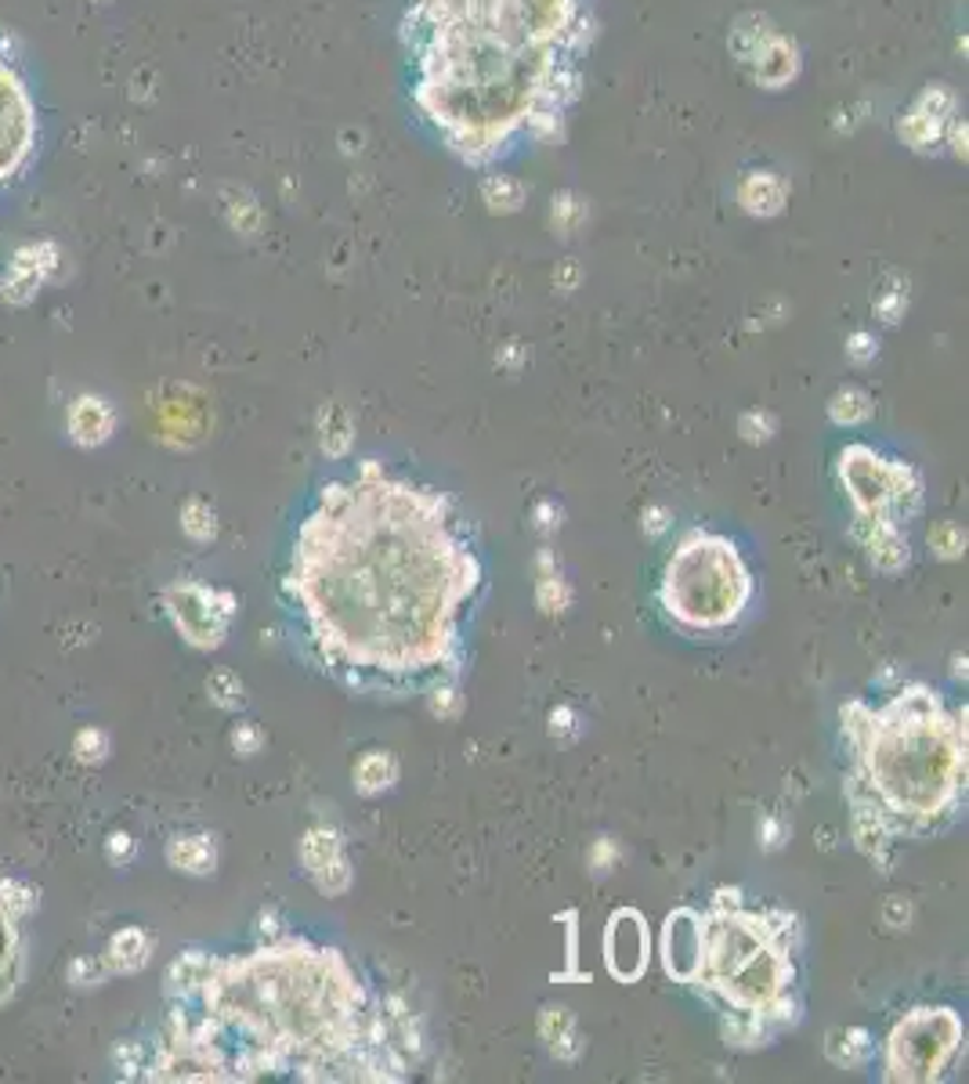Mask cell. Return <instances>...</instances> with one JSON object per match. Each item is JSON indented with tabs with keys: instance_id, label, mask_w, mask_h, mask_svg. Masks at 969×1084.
<instances>
[{
	"instance_id": "cell-22",
	"label": "cell",
	"mask_w": 969,
	"mask_h": 1084,
	"mask_svg": "<svg viewBox=\"0 0 969 1084\" xmlns=\"http://www.w3.org/2000/svg\"><path fill=\"white\" fill-rule=\"evenodd\" d=\"M210 969H214V954H207V951H185L174 958L167 976H164L167 1002H192L207 983Z\"/></svg>"
},
{
	"instance_id": "cell-48",
	"label": "cell",
	"mask_w": 969,
	"mask_h": 1084,
	"mask_svg": "<svg viewBox=\"0 0 969 1084\" xmlns=\"http://www.w3.org/2000/svg\"><path fill=\"white\" fill-rule=\"evenodd\" d=\"M532 517H536V528L539 532H554L557 525H561V506L550 503V500H543V503H536V510H532Z\"/></svg>"
},
{
	"instance_id": "cell-26",
	"label": "cell",
	"mask_w": 969,
	"mask_h": 1084,
	"mask_svg": "<svg viewBox=\"0 0 969 1084\" xmlns=\"http://www.w3.org/2000/svg\"><path fill=\"white\" fill-rule=\"evenodd\" d=\"M825 1055L843 1070L865 1066L872 1059V1038L861 1027H847V1030H828L825 1038Z\"/></svg>"
},
{
	"instance_id": "cell-37",
	"label": "cell",
	"mask_w": 969,
	"mask_h": 1084,
	"mask_svg": "<svg viewBox=\"0 0 969 1084\" xmlns=\"http://www.w3.org/2000/svg\"><path fill=\"white\" fill-rule=\"evenodd\" d=\"M459 705H464V697H459V680L456 677H445V680H434L431 683V694H427V708L438 719H453L459 713Z\"/></svg>"
},
{
	"instance_id": "cell-15",
	"label": "cell",
	"mask_w": 969,
	"mask_h": 1084,
	"mask_svg": "<svg viewBox=\"0 0 969 1084\" xmlns=\"http://www.w3.org/2000/svg\"><path fill=\"white\" fill-rule=\"evenodd\" d=\"M666 976L677 983H691L702 962V912L694 907H677L662 921V940H658Z\"/></svg>"
},
{
	"instance_id": "cell-45",
	"label": "cell",
	"mask_w": 969,
	"mask_h": 1084,
	"mask_svg": "<svg viewBox=\"0 0 969 1084\" xmlns=\"http://www.w3.org/2000/svg\"><path fill=\"white\" fill-rule=\"evenodd\" d=\"M879 355V340L868 329H857L850 333V340H847V358L854 361V366H868V361H876Z\"/></svg>"
},
{
	"instance_id": "cell-50",
	"label": "cell",
	"mask_w": 969,
	"mask_h": 1084,
	"mask_svg": "<svg viewBox=\"0 0 969 1084\" xmlns=\"http://www.w3.org/2000/svg\"><path fill=\"white\" fill-rule=\"evenodd\" d=\"M641 525H644V532H648V535H662L669 528V510L666 506H648L641 514Z\"/></svg>"
},
{
	"instance_id": "cell-11",
	"label": "cell",
	"mask_w": 969,
	"mask_h": 1084,
	"mask_svg": "<svg viewBox=\"0 0 969 1084\" xmlns=\"http://www.w3.org/2000/svg\"><path fill=\"white\" fill-rule=\"evenodd\" d=\"M36 912V890L19 879H0V1008L26 980V940L22 921Z\"/></svg>"
},
{
	"instance_id": "cell-23",
	"label": "cell",
	"mask_w": 969,
	"mask_h": 1084,
	"mask_svg": "<svg viewBox=\"0 0 969 1084\" xmlns=\"http://www.w3.org/2000/svg\"><path fill=\"white\" fill-rule=\"evenodd\" d=\"M167 864L181 875H210L218 868V842L210 835H174L167 842Z\"/></svg>"
},
{
	"instance_id": "cell-32",
	"label": "cell",
	"mask_w": 969,
	"mask_h": 1084,
	"mask_svg": "<svg viewBox=\"0 0 969 1084\" xmlns=\"http://www.w3.org/2000/svg\"><path fill=\"white\" fill-rule=\"evenodd\" d=\"M868 416H872V398H868L865 391L843 388V391L832 394L828 420L836 423V427H857V423H865Z\"/></svg>"
},
{
	"instance_id": "cell-10",
	"label": "cell",
	"mask_w": 969,
	"mask_h": 1084,
	"mask_svg": "<svg viewBox=\"0 0 969 1084\" xmlns=\"http://www.w3.org/2000/svg\"><path fill=\"white\" fill-rule=\"evenodd\" d=\"M235 596L229 590H214L203 582H174L164 590V612L170 626L181 633V640L189 647H221L229 637V626L235 618Z\"/></svg>"
},
{
	"instance_id": "cell-40",
	"label": "cell",
	"mask_w": 969,
	"mask_h": 1084,
	"mask_svg": "<svg viewBox=\"0 0 969 1084\" xmlns=\"http://www.w3.org/2000/svg\"><path fill=\"white\" fill-rule=\"evenodd\" d=\"M904 308H909V286L901 282H890L883 293L876 297V315L887 322V326H898Z\"/></svg>"
},
{
	"instance_id": "cell-49",
	"label": "cell",
	"mask_w": 969,
	"mask_h": 1084,
	"mask_svg": "<svg viewBox=\"0 0 969 1084\" xmlns=\"http://www.w3.org/2000/svg\"><path fill=\"white\" fill-rule=\"evenodd\" d=\"M909 915H912L909 901H904V896H890V901H887V907H883V918H887V926L901 929L904 921H909Z\"/></svg>"
},
{
	"instance_id": "cell-29",
	"label": "cell",
	"mask_w": 969,
	"mask_h": 1084,
	"mask_svg": "<svg viewBox=\"0 0 969 1084\" xmlns=\"http://www.w3.org/2000/svg\"><path fill=\"white\" fill-rule=\"evenodd\" d=\"M352 438H355L352 416H347L341 405H326V409H322V413H319L322 452L333 456V459H341V456H347V448H352Z\"/></svg>"
},
{
	"instance_id": "cell-28",
	"label": "cell",
	"mask_w": 969,
	"mask_h": 1084,
	"mask_svg": "<svg viewBox=\"0 0 969 1084\" xmlns=\"http://www.w3.org/2000/svg\"><path fill=\"white\" fill-rule=\"evenodd\" d=\"M525 185L511 174H484L481 178V199L489 206V214H517L525 206Z\"/></svg>"
},
{
	"instance_id": "cell-43",
	"label": "cell",
	"mask_w": 969,
	"mask_h": 1084,
	"mask_svg": "<svg viewBox=\"0 0 969 1084\" xmlns=\"http://www.w3.org/2000/svg\"><path fill=\"white\" fill-rule=\"evenodd\" d=\"M134 857H138V842H134V835L127 831H113L105 839V861L109 864H116V868H127Z\"/></svg>"
},
{
	"instance_id": "cell-5",
	"label": "cell",
	"mask_w": 969,
	"mask_h": 1084,
	"mask_svg": "<svg viewBox=\"0 0 969 1084\" xmlns=\"http://www.w3.org/2000/svg\"><path fill=\"white\" fill-rule=\"evenodd\" d=\"M803 926L792 912H749L742 890L720 886L702 912V962L691 987L716 1008L731 1049H760L803 1019Z\"/></svg>"
},
{
	"instance_id": "cell-14",
	"label": "cell",
	"mask_w": 969,
	"mask_h": 1084,
	"mask_svg": "<svg viewBox=\"0 0 969 1084\" xmlns=\"http://www.w3.org/2000/svg\"><path fill=\"white\" fill-rule=\"evenodd\" d=\"M651 958V932L637 907H619L604 929V965L619 983H637Z\"/></svg>"
},
{
	"instance_id": "cell-39",
	"label": "cell",
	"mask_w": 969,
	"mask_h": 1084,
	"mask_svg": "<svg viewBox=\"0 0 969 1084\" xmlns=\"http://www.w3.org/2000/svg\"><path fill=\"white\" fill-rule=\"evenodd\" d=\"M225 217H229V224H232L235 232L254 235V232H257V224H260V206H257L246 192H240V195H235L232 203L225 206Z\"/></svg>"
},
{
	"instance_id": "cell-52",
	"label": "cell",
	"mask_w": 969,
	"mask_h": 1084,
	"mask_svg": "<svg viewBox=\"0 0 969 1084\" xmlns=\"http://www.w3.org/2000/svg\"><path fill=\"white\" fill-rule=\"evenodd\" d=\"M503 366H517L521 361V344H506V351H503Z\"/></svg>"
},
{
	"instance_id": "cell-51",
	"label": "cell",
	"mask_w": 969,
	"mask_h": 1084,
	"mask_svg": "<svg viewBox=\"0 0 969 1084\" xmlns=\"http://www.w3.org/2000/svg\"><path fill=\"white\" fill-rule=\"evenodd\" d=\"M257 932H260V937H271V940H276L279 937V915L276 912H265V915H260V926H257Z\"/></svg>"
},
{
	"instance_id": "cell-6",
	"label": "cell",
	"mask_w": 969,
	"mask_h": 1084,
	"mask_svg": "<svg viewBox=\"0 0 969 1084\" xmlns=\"http://www.w3.org/2000/svg\"><path fill=\"white\" fill-rule=\"evenodd\" d=\"M753 601V575L727 535L691 528L658 582L662 615L684 633H724L738 626Z\"/></svg>"
},
{
	"instance_id": "cell-1",
	"label": "cell",
	"mask_w": 969,
	"mask_h": 1084,
	"mask_svg": "<svg viewBox=\"0 0 969 1084\" xmlns=\"http://www.w3.org/2000/svg\"><path fill=\"white\" fill-rule=\"evenodd\" d=\"M481 585L470 525L449 495L377 459L319 492L282 579L312 662L347 691L383 697L459 680Z\"/></svg>"
},
{
	"instance_id": "cell-24",
	"label": "cell",
	"mask_w": 969,
	"mask_h": 1084,
	"mask_svg": "<svg viewBox=\"0 0 969 1084\" xmlns=\"http://www.w3.org/2000/svg\"><path fill=\"white\" fill-rule=\"evenodd\" d=\"M539 1033H543L546 1049H550L557 1059H565V1063H571V1059H579L582 1041H579L576 1019H571L568 1008H561V1005H546V1008H543V1016H539Z\"/></svg>"
},
{
	"instance_id": "cell-16",
	"label": "cell",
	"mask_w": 969,
	"mask_h": 1084,
	"mask_svg": "<svg viewBox=\"0 0 969 1084\" xmlns=\"http://www.w3.org/2000/svg\"><path fill=\"white\" fill-rule=\"evenodd\" d=\"M301 861H304L308 879H312L326 896H341L347 886H352V861H347L337 828H326V825L308 828L304 842H301Z\"/></svg>"
},
{
	"instance_id": "cell-34",
	"label": "cell",
	"mask_w": 969,
	"mask_h": 1084,
	"mask_svg": "<svg viewBox=\"0 0 969 1084\" xmlns=\"http://www.w3.org/2000/svg\"><path fill=\"white\" fill-rule=\"evenodd\" d=\"M181 532L189 535L192 543H210L218 535V514L214 506L203 500H189L181 506Z\"/></svg>"
},
{
	"instance_id": "cell-21",
	"label": "cell",
	"mask_w": 969,
	"mask_h": 1084,
	"mask_svg": "<svg viewBox=\"0 0 969 1084\" xmlns=\"http://www.w3.org/2000/svg\"><path fill=\"white\" fill-rule=\"evenodd\" d=\"M148 954H153V940H148V932L138 929V926H123V929L113 932V937H109L102 958H105L109 973L134 976L148 965Z\"/></svg>"
},
{
	"instance_id": "cell-41",
	"label": "cell",
	"mask_w": 969,
	"mask_h": 1084,
	"mask_svg": "<svg viewBox=\"0 0 969 1084\" xmlns=\"http://www.w3.org/2000/svg\"><path fill=\"white\" fill-rule=\"evenodd\" d=\"M738 431H742V438H745V442L764 445V442L775 438L778 420L770 416V413H745V416L738 420Z\"/></svg>"
},
{
	"instance_id": "cell-38",
	"label": "cell",
	"mask_w": 969,
	"mask_h": 1084,
	"mask_svg": "<svg viewBox=\"0 0 969 1084\" xmlns=\"http://www.w3.org/2000/svg\"><path fill=\"white\" fill-rule=\"evenodd\" d=\"M109 976V965H105V958H94V954H80V958H73L69 969H66V980L73 983V987H98V983H105Z\"/></svg>"
},
{
	"instance_id": "cell-7",
	"label": "cell",
	"mask_w": 969,
	"mask_h": 1084,
	"mask_svg": "<svg viewBox=\"0 0 969 1084\" xmlns=\"http://www.w3.org/2000/svg\"><path fill=\"white\" fill-rule=\"evenodd\" d=\"M962 1019L955 1008H915L887 1038V1081H937L962 1049Z\"/></svg>"
},
{
	"instance_id": "cell-44",
	"label": "cell",
	"mask_w": 969,
	"mask_h": 1084,
	"mask_svg": "<svg viewBox=\"0 0 969 1084\" xmlns=\"http://www.w3.org/2000/svg\"><path fill=\"white\" fill-rule=\"evenodd\" d=\"M260 745H265V734H260L257 723H235V727H232V749H235V756L250 759V756L260 752Z\"/></svg>"
},
{
	"instance_id": "cell-9",
	"label": "cell",
	"mask_w": 969,
	"mask_h": 1084,
	"mask_svg": "<svg viewBox=\"0 0 969 1084\" xmlns=\"http://www.w3.org/2000/svg\"><path fill=\"white\" fill-rule=\"evenodd\" d=\"M41 148V112L26 77L0 55V189L19 181Z\"/></svg>"
},
{
	"instance_id": "cell-53",
	"label": "cell",
	"mask_w": 969,
	"mask_h": 1084,
	"mask_svg": "<svg viewBox=\"0 0 969 1084\" xmlns=\"http://www.w3.org/2000/svg\"><path fill=\"white\" fill-rule=\"evenodd\" d=\"M955 677H966V658H955Z\"/></svg>"
},
{
	"instance_id": "cell-3",
	"label": "cell",
	"mask_w": 969,
	"mask_h": 1084,
	"mask_svg": "<svg viewBox=\"0 0 969 1084\" xmlns=\"http://www.w3.org/2000/svg\"><path fill=\"white\" fill-rule=\"evenodd\" d=\"M593 36L590 0H409V94L445 153L489 170L521 138H561Z\"/></svg>"
},
{
	"instance_id": "cell-33",
	"label": "cell",
	"mask_w": 969,
	"mask_h": 1084,
	"mask_svg": "<svg viewBox=\"0 0 969 1084\" xmlns=\"http://www.w3.org/2000/svg\"><path fill=\"white\" fill-rule=\"evenodd\" d=\"M148 1066H153V1052L145 1041H120L113 1049V1070L127 1081H148Z\"/></svg>"
},
{
	"instance_id": "cell-20",
	"label": "cell",
	"mask_w": 969,
	"mask_h": 1084,
	"mask_svg": "<svg viewBox=\"0 0 969 1084\" xmlns=\"http://www.w3.org/2000/svg\"><path fill=\"white\" fill-rule=\"evenodd\" d=\"M854 532H857V539L865 543V550H868V557H872L876 568L901 571L912 560L909 539H904L901 528L893 525V521H857Z\"/></svg>"
},
{
	"instance_id": "cell-18",
	"label": "cell",
	"mask_w": 969,
	"mask_h": 1084,
	"mask_svg": "<svg viewBox=\"0 0 969 1084\" xmlns=\"http://www.w3.org/2000/svg\"><path fill=\"white\" fill-rule=\"evenodd\" d=\"M69 442L80 448H98L113 438L116 431V409L98 394H77L66 413Z\"/></svg>"
},
{
	"instance_id": "cell-46",
	"label": "cell",
	"mask_w": 969,
	"mask_h": 1084,
	"mask_svg": "<svg viewBox=\"0 0 969 1084\" xmlns=\"http://www.w3.org/2000/svg\"><path fill=\"white\" fill-rule=\"evenodd\" d=\"M550 734H554V738H561V741L576 738V734H579V716L571 713L568 705L554 708V713H550Z\"/></svg>"
},
{
	"instance_id": "cell-30",
	"label": "cell",
	"mask_w": 969,
	"mask_h": 1084,
	"mask_svg": "<svg viewBox=\"0 0 969 1084\" xmlns=\"http://www.w3.org/2000/svg\"><path fill=\"white\" fill-rule=\"evenodd\" d=\"M536 601L546 615H561L565 607L571 604V590L565 585V579L557 575L554 568V554L550 550H539V585H536Z\"/></svg>"
},
{
	"instance_id": "cell-13",
	"label": "cell",
	"mask_w": 969,
	"mask_h": 1084,
	"mask_svg": "<svg viewBox=\"0 0 969 1084\" xmlns=\"http://www.w3.org/2000/svg\"><path fill=\"white\" fill-rule=\"evenodd\" d=\"M955 116H959V98H955L951 87L929 83L918 91V98L898 120V138L909 145L912 153H923V156L940 153L944 134H948V123Z\"/></svg>"
},
{
	"instance_id": "cell-35",
	"label": "cell",
	"mask_w": 969,
	"mask_h": 1084,
	"mask_svg": "<svg viewBox=\"0 0 969 1084\" xmlns=\"http://www.w3.org/2000/svg\"><path fill=\"white\" fill-rule=\"evenodd\" d=\"M207 694H210V702H214L221 713H235L243 702H246V694H243V680L235 677L232 669H218V672H210V680H207Z\"/></svg>"
},
{
	"instance_id": "cell-42",
	"label": "cell",
	"mask_w": 969,
	"mask_h": 1084,
	"mask_svg": "<svg viewBox=\"0 0 969 1084\" xmlns=\"http://www.w3.org/2000/svg\"><path fill=\"white\" fill-rule=\"evenodd\" d=\"M929 546H934L940 557H959L966 550V532L959 525H940L929 532Z\"/></svg>"
},
{
	"instance_id": "cell-54",
	"label": "cell",
	"mask_w": 969,
	"mask_h": 1084,
	"mask_svg": "<svg viewBox=\"0 0 969 1084\" xmlns=\"http://www.w3.org/2000/svg\"><path fill=\"white\" fill-rule=\"evenodd\" d=\"M94 4H105V0H94Z\"/></svg>"
},
{
	"instance_id": "cell-12",
	"label": "cell",
	"mask_w": 969,
	"mask_h": 1084,
	"mask_svg": "<svg viewBox=\"0 0 969 1084\" xmlns=\"http://www.w3.org/2000/svg\"><path fill=\"white\" fill-rule=\"evenodd\" d=\"M62 271V246L55 239H30L15 246L8 268L0 276V297L11 308H30L41 290Z\"/></svg>"
},
{
	"instance_id": "cell-27",
	"label": "cell",
	"mask_w": 969,
	"mask_h": 1084,
	"mask_svg": "<svg viewBox=\"0 0 969 1084\" xmlns=\"http://www.w3.org/2000/svg\"><path fill=\"white\" fill-rule=\"evenodd\" d=\"M394 781H399V763H394V759H391L388 752L369 749V752L355 763V789L363 792V795H380V792H388Z\"/></svg>"
},
{
	"instance_id": "cell-8",
	"label": "cell",
	"mask_w": 969,
	"mask_h": 1084,
	"mask_svg": "<svg viewBox=\"0 0 969 1084\" xmlns=\"http://www.w3.org/2000/svg\"><path fill=\"white\" fill-rule=\"evenodd\" d=\"M843 484L850 492V503L857 510V521H893L912 517L923 495H918V478L904 463L876 456L868 445H850L839 456Z\"/></svg>"
},
{
	"instance_id": "cell-31",
	"label": "cell",
	"mask_w": 969,
	"mask_h": 1084,
	"mask_svg": "<svg viewBox=\"0 0 969 1084\" xmlns=\"http://www.w3.org/2000/svg\"><path fill=\"white\" fill-rule=\"evenodd\" d=\"M587 214H590L587 199H582L579 192H571V189L557 192L550 199V228H554V235H561V239H571V235L582 228Z\"/></svg>"
},
{
	"instance_id": "cell-2",
	"label": "cell",
	"mask_w": 969,
	"mask_h": 1084,
	"mask_svg": "<svg viewBox=\"0 0 969 1084\" xmlns=\"http://www.w3.org/2000/svg\"><path fill=\"white\" fill-rule=\"evenodd\" d=\"M192 1002L174 1005L148 1081H399L383 1008L333 947L279 937L250 954L214 958Z\"/></svg>"
},
{
	"instance_id": "cell-17",
	"label": "cell",
	"mask_w": 969,
	"mask_h": 1084,
	"mask_svg": "<svg viewBox=\"0 0 969 1084\" xmlns=\"http://www.w3.org/2000/svg\"><path fill=\"white\" fill-rule=\"evenodd\" d=\"M745 69H749L753 83L764 87V91H786L789 83L800 80V72H803V52H800V44L792 41V36L775 33L760 47V52L753 55V62Z\"/></svg>"
},
{
	"instance_id": "cell-36",
	"label": "cell",
	"mask_w": 969,
	"mask_h": 1084,
	"mask_svg": "<svg viewBox=\"0 0 969 1084\" xmlns=\"http://www.w3.org/2000/svg\"><path fill=\"white\" fill-rule=\"evenodd\" d=\"M109 749H113V741H109V734L102 727H80L73 734V756H77V763H83V767L105 763Z\"/></svg>"
},
{
	"instance_id": "cell-4",
	"label": "cell",
	"mask_w": 969,
	"mask_h": 1084,
	"mask_svg": "<svg viewBox=\"0 0 969 1084\" xmlns=\"http://www.w3.org/2000/svg\"><path fill=\"white\" fill-rule=\"evenodd\" d=\"M850 741L847 800L857 850L887 864L893 839L948 828L966 803V708H948L926 683H909L883 705L839 708Z\"/></svg>"
},
{
	"instance_id": "cell-19",
	"label": "cell",
	"mask_w": 969,
	"mask_h": 1084,
	"mask_svg": "<svg viewBox=\"0 0 969 1084\" xmlns=\"http://www.w3.org/2000/svg\"><path fill=\"white\" fill-rule=\"evenodd\" d=\"M789 203V185L775 170H749L738 185V206L749 217H778Z\"/></svg>"
},
{
	"instance_id": "cell-47",
	"label": "cell",
	"mask_w": 969,
	"mask_h": 1084,
	"mask_svg": "<svg viewBox=\"0 0 969 1084\" xmlns=\"http://www.w3.org/2000/svg\"><path fill=\"white\" fill-rule=\"evenodd\" d=\"M789 839V825L781 820L778 814H767L764 817V825H760V842H764V850H778L781 842Z\"/></svg>"
},
{
	"instance_id": "cell-25",
	"label": "cell",
	"mask_w": 969,
	"mask_h": 1084,
	"mask_svg": "<svg viewBox=\"0 0 969 1084\" xmlns=\"http://www.w3.org/2000/svg\"><path fill=\"white\" fill-rule=\"evenodd\" d=\"M775 22H770L764 11H745V15L735 19V26H731V36H727V44H731V55H735L742 66H749L753 55L760 52V47L775 36Z\"/></svg>"
}]
</instances>
